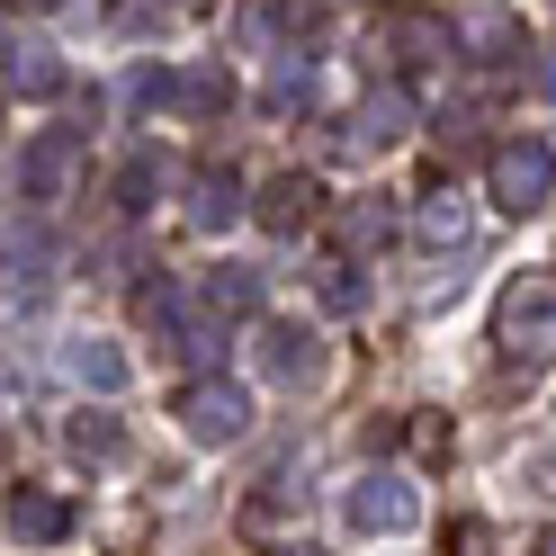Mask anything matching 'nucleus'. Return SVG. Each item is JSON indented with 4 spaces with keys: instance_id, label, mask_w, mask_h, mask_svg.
I'll use <instances>...</instances> for the list:
<instances>
[{
    "instance_id": "obj_13",
    "label": "nucleus",
    "mask_w": 556,
    "mask_h": 556,
    "mask_svg": "<svg viewBox=\"0 0 556 556\" xmlns=\"http://www.w3.org/2000/svg\"><path fill=\"white\" fill-rule=\"evenodd\" d=\"M0 73H10L18 99H54V90H63V63H54L46 37H10V63H0Z\"/></svg>"
},
{
    "instance_id": "obj_14",
    "label": "nucleus",
    "mask_w": 556,
    "mask_h": 556,
    "mask_svg": "<svg viewBox=\"0 0 556 556\" xmlns=\"http://www.w3.org/2000/svg\"><path fill=\"white\" fill-rule=\"evenodd\" d=\"M206 315L216 324H233V315H261V269H206Z\"/></svg>"
},
{
    "instance_id": "obj_25",
    "label": "nucleus",
    "mask_w": 556,
    "mask_h": 556,
    "mask_svg": "<svg viewBox=\"0 0 556 556\" xmlns=\"http://www.w3.org/2000/svg\"><path fill=\"white\" fill-rule=\"evenodd\" d=\"M539 90H547V99H556V46H547V63H539Z\"/></svg>"
},
{
    "instance_id": "obj_24",
    "label": "nucleus",
    "mask_w": 556,
    "mask_h": 556,
    "mask_svg": "<svg viewBox=\"0 0 556 556\" xmlns=\"http://www.w3.org/2000/svg\"><path fill=\"white\" fill-rule=\"evenodd\" d=\"M458 556H484V520H458V539H448Z\"/></svg>"
},
{
    "instance_id": "obj_8",
    "label": "nucleus",
    "mask_w": 556,
    "mask_h": 556,
    "mask_svg": "<svg viewBox=\"0 0 556 556\" xmlns=\"http://www.w3.org/2000/svg\"><path fill=\"white\" fill-rule=\"evenodd\" d=\"M448 54H458V37L440 18H395L387 37H368V73L377 63H448Z\"/></svg>"
},
{
    "instance_id": "obj_19",
    "label": "nucleus",
    "mask_w": 556,
    "mask_h": 556,
    "mask_svg": "<svg viewBox=\"0 0 556 556\" xmlns=\"http://www.w3.org/2000/svg\"><path fill=\"white\" fill-rule=\"evenodd\" d=\"M341 242H351V252H387L395 242V216L377 198H359V206H341Z\"/></svg>"
},
{
    "instance_id": "obj_23",
    "label": "nucleus",
    "mask_w": 556,
    "mask_h": 556,
    "mask_svg": "<svg viewBox=\"0 0 556 556\" xmlns=\"http://www.w3.org/2000/svg\"><path fill=\"white\" fill-rule=\"evenodd\" d=\"M351 269H359L351 252H332V261H324V305H359V278H351Z\"/></svg>"
},
{
    "instance_id": "obj_2",
    "label": "nucleus",
    "mask_w": 556,
    "mask_h": 556,
    "mask_svg": "<svg viewBox=\"0 0 556 556\" xmlns=\"http://www.w3.org/2000/svg\"><path fill=\"white\" fill-rule=\"evenodd\" d=\"M81 162H90V144H81V126H37L18 144V198L27 206H63L81 189Z\"/></svg>"
},
{
    "instance_id": "obj_18",
    "label": "nucleus",
    "mask_w": 556,
    "mask_h": 556,
    "mask_svg": "<svg viewBox=\"0 0 556 556\" xmlns=\"http://www.w3.org/2000/svg\"><path fill=\"white\" fill-rule=\"evenodd\" d=\"M153 189H162V153H153V144H135V153H126V170H117V206H126V216H144Z\"/></svg>"
},
{
    "instance_id": "obj_22",
    "label": "nucleus",
    "mask_w": 556,
    "mask_h": 556,
    "mask_svg": "<svg viewBox=\"0 0 556 556\" xmlns=\"http://www.w3.org/2000/svg\"><path fill=\"white\" fill-rule=\"evenodd\" d=\"M305 99H315V63H305V54H288V63L269 73V117H296Z\"/></svg>"
},
{
    "instance_id": "obj_5",
    "label": "nucleus",
    "mask_w": 556,
    "mask_h": 556,
    "mask_svg": "<svg viewBox=\"0 0 556 556\" xmlns=\"http://www.w3.org/2000/svg\"><path fill=\"white\" fill-rule=\"evenodd\" d=\"M252 359H261L269 387H315V377H324V341L305 332V324H261Z\"/></svg>"
},
{
    "instance_id": "obj_11",
    "label": "nucleus",
    "mask_w": 556,
    "mask_h": 556,
    "mask_svg": "<svg viewBox=\"0 0 556 556\" xmlns=\"http://www.w3.org/2000/svg\"><path fill=\"white\" fill-rule=\"evenodd\" d=\"M10 539H18V547L73 539V503H63V494H27V484H18V494H10Z\"/></svg>"
},
{
    "instance_id": "obj_4",
    "label": "nucleus",
    "mask_w": 556,
    "mask_h": 556,
    "mask_svg": "<svg viewBox=\"0 0 556 556\" xmlns=\"http://www.w3.org/2000/svg\"><path fill=\"white\" fill-rule=\"evenodd\" d=\"M170 413H180V431H189V440H206V448H225V440L252 431V395H242L233 377H189Z\"/></svg>"
},
{
    "instance_id": "obj_17",
    "label": "nucleus",
    "mask_w": 556,
    "mask_h": 556,
    "mask_svg": "<svg viewBox=\"0 0 556 556\" xmlns=\"http://www.w3.org/2000/svg\"><path fill=\"white\" fill-rule=\"evenodd\" d=\"M458 46H476V63H511V54H530V37L503 18V10H484V18H467L458 27Z\"/></svg>"
},
{
    "instance_id": "obj_12",
    "label": "nucleus",
    "mask_w": 556,
    "mask_h": 556,
    "mask_svg": "<svg viewBox=\"0 0 556 556\" xmlns=\"http://www.w3.org/2000/svg\"><path fill=\"white\" fill-rule=\"evenodd\" d=\"M233 216H242V180H233L225 162H206L198 180H189V225H198V233H225Z\"/></svg>"
},
{
    "instance_id": "obj_1",
    "label": "nucleus",
    "mask_w": 556,
    "mask_h": 556,
    "mask_svg": "<svg viewBox=\"0 0 556 556\" xmlns=\"http://www.w3.org/2000/svg\"><path fill=\"white\" fill-rule=\"evenodd\" d=\"M494 351L511 368H556V269H520L494 296Z\"/></svg>"
},
{
    "instance_id": "obj_6",
    "label": "nucleus",
    "mask_w": 556,
    "mask_h": 556,
    "mask_svg": "<svg viewBox=\"0 0 556 556\" xmlns=\"http://www.w3.org/2000/svg\"><path fill=\"white\" fill-rule=\"evenodd\" d=\"M404 135H413V99L387 81V90H368V99H359V117H351V126H341V153H387V144H404Z\"/></svg>"
},
{
    "instance_id": "obj_9",
    "label": "nucleus",
    "mask_w": 556,
    "mask_h": 556,
    "mask_svg": "<svg viewBox=\"0 0 556 556\" xmlns=\"http://www.w3.org/2000/svg\"><path fill=\"white\" fill-rule=\"evenodd\" d=\"M252 216H261L269 233H305V225L324 216V189L305 180V170H278V180L261 189V206H252Z\"/></svg>"
},
{
    "instance_id": "obj_21",
    "label": "nucleus",
    "mask_w": 556,
    "mask_h": 556,
    "mask_svg": "<svg viewBox=\"0 0 556 556\" xmlns=\"http://www.w3.org/2000/svg\"><path fill=\"white\" fill-rule=\"evenodd\" d=\"M73 377L109 395V387H126V351H117V341H73Z\"/></svg>"
},
{
    "instance_id": "obj_7",
    "label": "nucleus",
    "mask_w": 556,
    "mask_h": 556,
    "mask_svg": "<svg viewBox=\"0 0 556 556\" xmlns=\"http://www.w3.org/2000/svg\"><path fill=\"white\" fill-rule=\"evenodd\" d=\"M413 484L404 476H359L351 484V530H368V539H395V530H413Z\"/></svg>"
},
{
    "instance_id": "obj_20",
    "label": "nucleus",
    "mask_w": 556,
    "mask_h": 556,
    "mask_svg": "<svg viewBox=\"0 0 556 556\" xmlns=\"http://www.w3.org/2000/svg\"><path fill=\"white\" fill-rule=\"evenodd\" d=\"M117 413H73V422H63V448H73V458H117Z\"/></svg>"
},
{
    "instance_id": "obj_15",
    "label": "nucleus",
    "mask_w": 556,
    "mask_h": 556,
    "mask_svg": "<svg viewBox=\"0 0 556 556\" xmlns=\"http://www.w3.org/2000/svg\"><path fill=\"white\" fill-rule=\"evenodd\" d=\"M46 278H54V242L37 225L10 233V296H46Z\"/></svg>"
},
{
    "instance_id": "obj_27",
    "label": "nucleus",
    "mask_w": 556,
    "mask_h": 556,
    "mask_svg": "<svg viewBox=\"0 0 556 556\" xmlns=\"http://www.w3.org/2000/svg\"><path fill=\"white\" fill-rule=\"evenodd\" d=\"M530 556H556V530H547V539H530Z\"/></svg>"
},
{
    "instance_id": "obj_16",
    "label": "nucleus",
    "mask_w": 556,
    "mask_h": 556,
    "mask_svg": "<svg viewBox=\"0 0 556 556\" xmlns=\"http://www.w3.org/2000/svg\"><path fill=\"white\" fill-rule=\"evenodd\" d=\"M180 109L189 117H225L233 109V73H225V63H189V73H180Z\"/></svg>"
},
{
    "instance_id": "obj_10",
    "label": "nucleus",
    "mask_w": 556,
    "mask_h": 556,
    "mask_svg": "<svg viewBox=\"0 0 556 556\" xmlns=\"http://www.w3.org/2000/svg\"><path fill=\"white\" fill-rule=\"evenodd\" d=\"M413 242H422V252H467V242H476V216H467V198L431 189L422 206H413Z\"/></svg>"
},
{
    "instance_id": "obj_3",
    "label": "nucleus",
    "mask_w": 556,
    "mask_h": 556,
    "mask_svg": "<svg viewBox=\"0 0 556 556\" xmlns=\"http://www.w3.org/2000/svg\"><path fill=\"white\" fill-rule=\"evenodd\" d=\"M484 189H494L503 216H539L547 189H556V144H539V135H520V144H494V162H484Z\"/></svg>"
},
{
    "instance_id": "obj_26",
    "label": "nucleus",
    "mask_w": 556,
    "mask_h": 556,
    "mask_svg": "<svg viewBox=\"0 0 556 556\" xmlns=\"http://www.w3.org/2000/svg\"><path fill=\"white\" fill-rule=\"evenodd\" d=\"M539 476H547V494H556V448H547V458H539Z\"/></svg>"
}]
</instances>
